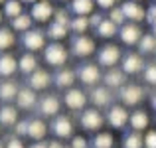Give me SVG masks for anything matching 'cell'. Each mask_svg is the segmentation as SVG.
Listing matches in <instances>:
<instances>
[{
  "label": "cell",
  "instance_id": "6da1fadb",
  "mask_svg": "<svg viewBox=\"0 0 156 148\" xmlns=\"http://www.w3.org/2000/svg\"><path fill=\"white\" fill-rule=\"evenodd\" d=\"M44 59H46L48 65L61 69V65L67 61V49H65L63 44L51 42L50 46H46V49H44Z\"/></svg>",
  "mask_w": 156,
  "mask_h": 148
},
{
  "label": "cell",
  "instance_id": "7a4b0ae2",
  "mask_svg": "<svg viewBox=\"0 0 156 148\" xmlns=\"http://www.w3.org/2000/svg\"><path fill=\"white\" fill-rule=\"evenodd\" d=\"M121 59H122L121 49H119V46H115V44H107V46H103L99 49V53H97L99 65H103L107 69H113Z\"/></svg>",
  "mask_w": 156,
  "mask_h": 148
},
{
  "label": "cell",
  "instance_id": "3957f363",
  "mask_svg": "<svg viewBox=\"0 0 156 148\" xmlns=\"http://www.w3.org/2000/svg\"><path fill=\"white\" fill-rule=\"evenodd\" d=\"M77 79L81 81L83 85H97L101 79H103V75H101L99 67H97V63H83L77 67Z\"/></svg>",
  "mask_w": 156,
  "mask_h": 148
},
{
  "label": "cell",
  "instance_id": "277c9868",
  "mask_svg": "<svg viewBox=\"0 0 156 148\" xmlns=\"http://www.w3.org/2000/svg\"><path fill=\"white\" fill-rule=\"evenodd\" d=\"M71 51L75 57H89L95 51V42H93V38H89L85 34L75 36L71 40Z\"/></svg>",
  "mask_w": 156,
  "mask_h": 148
},
{
  "label": "cell",
  "instance_id": "5b68a950",
  "mask_svg": "<svg viewBox=\"0 0 156 148\" xmlns=\"http://www.w3.org/2000/svg\"><path fill=\"white\" fill-rule=\"evenodd\" d=\"M22 44L30 53L46 49V34L42 30H30L26 34H22Z\"/></svg>",
  "mask_w": 156,
  "mask_h": 148
},
{
  "label": "cell",
  "instance_id": "8992f818",
  "mask_svg": "<svg viewBox=\"0 0 156 148\" xmlns=\"http://www.w3.org/2000/svg\"><path fill=\"white\" fill-rule=\"evenodd\" d=\"M119 97H121V101H122L125 107H134V105H138V103L142 101L144 91H142V87H138V85L129 83L122 89H119Z\"/></svg>",
  "mask_w": 156,
  "mask_h": 148
},
{
  "label": "cell",
  "instance_id": "52a82bcc",
  "mask_svg": "<svg viewBox=\"0 0 156 148\" xmlns=\"http://www.w3.org/2000/svg\"><path fill=\"white\" fill-rule=\"evenodd\" d=\"M79 122H81V126H83L85 130H91L93 132V130L103 129L105 118L97 109H85L83 113H81V117H79Z\"/></svg>",
  "mask_w": 156,
  "mask_h": 148
},
{
  "label": "cell",
  "instance_id": "ba28073f",
  "mask_svg": "<svg viewBox=\"0 0 156 148\" xmlns=\"http://www.w3.org/2000/svg\"><path fill=\"white\" fill-rule=\"evenodd\" d=\"M129 121H130V115L125 109V105H113L107 113V122L113 129H125Z\"/></svg>",
  "mask_w": 156,
  "mask_h": 148
},
{
  "label": "cell",
  "instance_id": "9c48e42d",
  "mask_svg": "<svg viewBox=\"0 0 156 148\" xmlns=\"http://www.w3.org/2000/svg\"><path fill=\"white\" fill-rule=\"evenodd\" d=\"M119 38L125 46H134L142 40V30L138 28V24L126 22L122 28H119Z\"/></svg>",
  "mask_w": 156,
  "mask_h": 148
},
{
  "label": "cell",
  "instance_id": "30bf717a",
  "mask_svg": "<svg viewBox=\"0 0 156 148\" xmlns=\"http://www.w3.org/2000/svg\"><path fill=\"white\" fill-rule=\"evenodd\" d=\"M51 132L57 138H73V122L65 115H57L51 122Z\"/></svg>",
  "mask_w": 156,
  "mask_h": 148
},
{
  "label": "cell",
  "instance_id": "8fae6325",
  "mask_svg": "<svg viewBox=\"0 0 156 148\" xmlns=\"http://www.w3.org/2000/svg\"><path fill=\"white\" fill-rule=\"evenodd\" d=\"M144 63H142V57L134 51H129L122 55L121 59V69L125 71V75H136L138 71H142Z\"/></svg>",
  "mask_w": 156,
  "mask_h": 148
},
{
  "label": "cell",
  "instance_id": "7c38bea8",
  "mask_svg": "<svg viewBox=\"0 0 156 148\" xmlns=\"http://www.w3.org/2000/svg\"><path fill=\"white\" fill-rule=\"evenodd\" d=\"M63 103H65V107L71 109V111H81L87 105V95H85L81 89H69L63 95Z\"/></svg>",
  "mask_w": 156,
  "mask_h": 148
},
{
  "label": "cell",
  "instance_id": "4fadbf2b",
  "mask_svg": "<svg viewBox=\"0 0 156 148\" xmlns=\"http://www.w3.org/2000/svg\"><path fill=\"white\" fill-rule=\"evenodd\" d=\"M53 14H55V10H53L50 0H40L38 4L32 6V12H30V16L36 22H48L50 18H53Z\"/></svg>",
  "mask_w": 156,
  "mask_h": 148
},
{
  "label": "cell",
  "instance_id": "5bb4252c",
  "mask_svg": "<svg viewBox=\"0 0 156 148\" xmlns=\"http://www.w3.org/2000/svg\"><path fill=\"white\" fill-rule=\"evenodd\" d=\"M121 8H122V12H125L129 22L136 24V22H140V20H146V12L138 2H129V0H126V2L121 4Z\"/></svg>",
  "mask_w": 156,
  "mask_h": 148
},
{
  "label": "cell",
  "instance_id": "9a60e30c",
  "mask_svg": "<svg viewBox=\"0 0 156 148\" xmlns=\"http://www.w3.org/2000/svg\"><path fill=\"white\" fill-rule=\"evenodd\" d=\"M59 99H57V95H53V93H50V95L42 97V101H40V113L44 115V117H57V113H59Z\"/></svg>",
  "mask_w": 156,
  "mask_h": 148
},
{
  "label": "cell",
  "instance_id": "2e32d148",
  "mask_svg": "<svg viewBox=\"0 0 156 148\" xmlns=\"http://www.w3.org/2000/svg\"><path fill=\"white\" fill-rule=\"evenodd\" d=\"M75 79H77V73L73 71V69H69V67H61L59 71L55 73V77H53V81H55V85L59 89H73V83H75Z\"/></svg>",
  "mask_w": 156,
  "mask_h": 148
},
{
  "label": "cell",
  "instance_id": "e0dca14e",
  "mask_svg": "<svg viewBox=\"0 0 156 148\" xmlns=\"http://www.w3.org/2000/svg\"><path fill=\"white\" fill-rule=\"evenodd\" d=\"M103 81H105V87L109 89H122L125 87V71L122 69H107V73L103 75Z\"/></svg>",
  "mask_w": 156,
  "mask_h": 148
},
{
  "label": "cell",
  "instance_id": "ac0fdd59",
  "mask_svg": "<svg viewBox=\"0 0 156 148\" xmlns=\"http://www.w3.org/2000/svg\"><path fill=\"white\" fill-rule=\"evenodd\" d=\"M50 83H51V77H50V73L44 71V69H38V71H34L28 77V85H30V89H34V91H44Z\"/></svg>",
  "mask_w": 156,
  "mask_h": 148
},
{
  "label": "cell",
  "instance_id": "d6986e66",
  "mask_svg": "<svg viewBox=\"0 0 156 148\" xmlns=\"http://www.w3.org/2000/svg\"><path fill=\"white\" fill-rule=\"evenodd\" d=\"M18 71V59L12 53H0V77H10Z\"/></svg>",
  "mask_w": 156,
  "mask_h": 148
},
{
  "label": "cell",
  "instance_id": "ffe728a7",
  "mask_svg": "<svg viewBox=\"0 0 156 148\" xmlns=\"http://www.w3.org/2000/svg\"><path fill=\"white\" fill-rule=\"evenodd\" d=\"M111 99H113V95H111V89L109 87H93L91 91V103L99 109V107H107L111 105Z\"/></svg>",
  "mask_w": 156,
  "mask_h": 148
},
{
  "label": "cell",
  "instance_id": "44dd1931",
  "mask_svg": "<svg viewBox=\"0 0 156 148\" xmlns=\"http://www.w3.org/2000/svg\"><path fill=\"white\" fill-rule=\"evenodd\" d=\"M48 134V125L42 118H32L30 121V129H28V136L34 142H42V138Z\"/></svg>",
  "mask_w": 156,
  "mask_h": 148
},
{
  "label": "cell",
  "instance_id": "7402d4cb",
  "mask_svg": "<svg viewBox=\"0 0 156 148\" xmlns=\"http://www.w3.org/2000/svg\"><path fill=\"white\" fill-rule=\"evenodd\" d=\"M18 69L24 73V75L30 77L34 71H38V57L34 55V53H24L22 57L18 59Z\"/></svg>",
  "mask_w": 156,
  "mask_h": 148
},
{
  "label": "cell",
  "instance_id": "603a6c76",
  "mask_svg": "<svg viewBox=\"0 0 156 148\" xmlns=\"http://www.w3.org/2000/svg\"><path fill=\"white\" fill-rule=\"evenodd\" d=\"M38 97H36V91L34 89H20L18 91V97H16V103H18V109H32L36 105Z\"/></svg>",
  "mask_w": 156,
  "mask_h": 148
},
{
  "label": "cell",
  "instance_id": "cb8c5ba5",
  "mask_svg": "<svg viewBox=\"0 0 156 148\" xmlns=\"http://www.w3.org/2000/svg\"><path fill=\"white\" fill-rule=\"evenodd\" d=\"M18 122V109L12 105L0 107V125L2 126H16Z\"/></svg>",
  "mask_w": 156,
  "mask_h": 148
},
{
  "label": "cell",
  "instance_id": "d4e9b609",
  "mask_svg": "<svg viewBox=\"0 0 156 148\" xmlns=\"http://www.w3.org/2000/svg\"><path fill=\"white\" fill-rule=\"evenodd\" d=\"M129 125L134 132H142L144 129H148V115L144 111H134V113H130Z\"/></svg>",
  "mask_w": 156,
  "mask_h": 148
},
{
  "label": "cell",
  "instance_id": "484cf974",
  "mask_svg": "<svg viewBox=\"0 0 156 148\" xmlns=\"http://www.w3.org/2000/svg\"><path fill=\"white\" fill-rule=\"evenodd\" d=\"M18 91L20 89L16 87V83H12V81H2V83H0V101H4V103L16 101Z\"/></svg>",
  "mask_w": 156,
  "mask_h": 148
},
{
  "label": "cell",
  "instance_id": "4316f807",
  "mask_svg": "<svg viewBox=\"0 0 156 148\" xmlns=\"http://www.w3.org/2000/svg\"><path fill=\"white\" fill-rule=\"evenodd\" d=\"M95 0H71V12L75 16H89L93 12Z\"/></svg>",
  "mask_w": 156,
  "mask_h": 148
},
{
  "label": "cell",
  "instance_id": "83f0119b",
  "mask_svg": "<svg viewBox=\"0 0 156 148\" xmlns=\"http://www.w3.org/2000/svg\"><path fill=\"white\" fill-rule=\"evenodd\" d=\"M16 44V36L12 28H4L0 26V51L6 53V49H10Z\"/></svg>",
  "mask_w": 156,
  "mask_h": 148
},
{
  "label": "cell",
  "instance_id": "f1b7e54d",
  "mask_svg": "<svg viewBox=\"0 0 156 148\" xmlns=\"http://www.w3.org/2000/svg\"><path fill=\"white\" fill-rule=\"evenodd\" d=\"M122 148H144V136L140 132H126L122 136Z\"/></svg>",
  "mask_w": 156,
  "mask_h": 148
},
{
  "label": "cell",
  "instance_id": "f546056e",
  "mask_svg": "<svg viewBox=\"0 0 156 148\" xmlns=\"http://www.w3.org/2000/svg\"><path fill=\"white\" fill-rule=\"evenodd\" d=\"M67 32H69L67 26H61V24H57V22H50L46 34H48L50 40H53V42H59V40H63L65 36H67Z\"/></svg>",
  "mask_w": 156,
  "mask_h": 148
},
{
  "label": "cell",
  "instance_id": "4dcf8cb0",
  "mask_svg": "<svg viewBox=\"0 0 156 148\" xmlns=\"http://www.w3.org/2000/svg\"><path fill=\"white\" fill-rule=\"evenodd\" d=\"M32 22H34V18H32L30 14H22L18 16L16 20H12V30L14 32H30L32 30Z\"/></svg>",
  "mask_w": 156,
  "mask_h": 148
},
{
  "label": "cell",
  "instance_id": "1f68e13d",
  "mask_svg": "<svg viewBox=\"0 0 156 148\" xmlns=\"http://www.w3.org/2000/svg\"><path fill=\"white\" fill-rule=\"evenodd\" d=\"M89 26H91V22H89L87 16H75V18H71V22H69V30L75 32L77 36L85 34Z\"/></svg>",
  "mask_w": 156,
  "mask_h": 148
},
{
  "label": "cell",
  "instance_id": "d6a6232c",
  "mask_svg": "<svg viewBox=\"0 0 156 148\" xmlns=\"http://www.w3.org/2000/svg\"><path fill=\"white\" fill-rule=\"evenodd\" d=\"M22 14H24V10H22V2H20V0H8V2L4 4V16H6V18L16 20Z\"/></svg>",
  "mask_w": 156,
  "mask_h": 148
},
{
  "label": "cell",
  "instance_id": "836d02e7",
  "mask_svg": "<svg viewBox=\"0 0 156 148\" xmlns=\"http://www.w3.org/2000/svg\"><path fill=\"white\" fill-rule=\"evenodd\" d=\"M115 138L111 132H97L93 136V148H113Z\"/></svg>",
  "mask_w": 156,
  "mask_h": 148
},
{
  "label": "cell",
  "instance_id": "e575fe53",
  "mask_svg": "<svg viewBox=\"0 0 156 148\" xmlns=\"http://www.w3.org/2000/svg\"><path fill=\"white\" fill-rule=\"evenodd\" d=\"M138 49H140V53H156V36L144 34L142 40L138 42Z\"/></svg>",
  "mask_w": 156,
  "mask_h": 148
},
{
  "label": "cell",
  "instance_id": "d590c367",
  "mask_svg": "<svg viewBox=\"0 0 156 148\" xmlns=\"http://www.w3.org/2000/svg\"><path fill=\"white\" fill-rule=\"evenodd\" d=\"M97 34L101 36V38H113V36L119 34V26H115L111 20H103V24H101L99 28H97Z\"/></svg>",
  "mask_w": 156,
  "mask_h": 148
},
{
  "label": "cell",
  "instance_id": "8d00e7d4",
  "mask_svg": "<svg viewBox=\"0 0 156 148\" xmlns=\"http://www.w3.org/2000/svg\"><path fill=\"white\" fill-rule=\"evenodd\" d=\"M109 20L115 24V26H119V28L125 26V24H126V16H125V12H122V8H121V6H115L113 10H111Z\"/></svg>",
  "mask_w": 156,
  "mask_h": 148
},
{
  "label": "cell",
  "instance_id": "74e56055",
  "mask_svg": "<svg viewBox=\"0 0 156 148\" xmlns=\"http://www.w3.org/2000/svg\"><path fill=\"white\" fill-rule=\"evenodd\" d=\"M53 22H57V24H61V26H67L69 28L71 18H69V14L63 10V8H59V10H55V14H53Z\"/></svg>",
  "mask_w": 156,
  "mask_h": 148
},
{
  "label": "cell",
  "instance_id": "f35d334b",
  "mask_svg": "<svg viewBox=\"0 0 156 148\" xmlns=\"http://www.w3.org/2000/svg\"><path fill=\"white\" fill-rule=\"evenodd\" d=\"M144 81L150 85H156V63H148L144 67Z\"/></svg>",
  "mask_w": 156,
  "mask_h": 148
},
{
  "label": "cell",
  "instance_id": "ab89813d",
  "mask_svg": "<svg viewBox=\"0 0 156 148\" xmlns=\"http://www.w3.org/2000/svg\"><path fill=\"white\" fill-rule=\"evenodd\" d=\"M28 129H30V121H18L14 126V132L18 136H28Z\"/></svg>",
  "mask_w": 156,
  "mask_h": 148
},
{
  "label": "cell",
  "instance_id": "60d3db41",
  "mask_svg": "<svg viewBox=\"0 0 156 148\" xmlns=\"http://www.w3.org/2000/svg\"><path fill=\"white\" fill-rule=\"evenodd\" d=\"M144 148H156V130H148L144 134Z\"/></svg>",
  "mask_w": 156,
  "mask_h": 148
},
{
  "label": "cell",
  "instance_id": "b9f144b4",
  "mask_svg": "<svg viewBox=\"0 0 156 148\" xmlns=\"http://www.w3.org/2000/svg\"><path fill=\"white\" fill-rule=\"evenodd\" d=\"M95 2H97V6L103 8V10H113L115 4H117L119 0H95Z\"/></svg>",
  "mask_w": 156,
  "mask_h": 148
},
{
  "label": "cell",
  "instance_id": "7bdbcfd3",
  "mask_svg": "<svg viewBox=\"0 0 156 148\" xmlns=\"http://www.w3.org/2000/svg\"><path fill=\"white\" fill-rule=\"evenodd\" d=\"M146 22L152 26V24H156V4H152V6L146 10Z\"/></svg>",
  "mask_w": 156,
  "mask_h": 148
},
{
  "label": "cell",
  "instance_id": "ee69618b",
  "mask_svg": "<svg viewBox=\"0 0 156 148\" xmlns=\"http://www.w3.org/2000/svg\"><path fill=\"white\" fill-rule=\"evenodd\" d=\"M71 148H87V140L83 136H73L71 138Z\"/></svg>",
  "mask_w": 156,
  "mask_h": 148
},
{
  "label": "cell",
  "instance_id": "f6af8a7d",
  "mask_svg": "<svg viewBox=\"0 0 156 148\" xmlns=\"http://www.w3.org/2000/svg\"><path fill=\"white\" fill-rule=\"evenodd\" d=\"M103 20H105V16H103V14H91V18H89V22H91V26H93V28L97 30V28H99L101 24H103Z\"/></svg>",
  "mask_w": 156,
  "mask_h": 148
},
{
  "label": "cell",
  "instance_id": "bcb514c9",
  "mask_svg": "<svg viewBox=\"0 0 156 148\" xmlns=\"http://www.w3.org/2000/svg\"><path fill=\"white\" fill-rule=\"evenodd\" d=\"M6 148H26V146H24V142L20 138H10L6 142Z\"/></svg>",
  "mask_w": 156,
  "mask_h": 148
},
{
  "label": "cell",
  "instance_id": "7dc6e473",
  "mask_svg": "<svg viewBox=\"0 0 156 148\" xmlns=\"http://www.w3.org/2000/svg\"><path fill=\"white\" fill-rule=\"evenodd\" d=\"M30 148H50V142H34V144H30Z\"/></svg>",
  "mask_w": 156,
  "mask_h": 148
},
{
  "label": "cell",
  "instance_id": "c3c4849f",
  "mask_svg": "<svg viewBox=\"0 0 156 148\" xmlns=\"http://www.w3.org/2000/svg\"><path fill=\"white\" fill-rule=\"evenodd\" d=\"M50 148H65V144H61L59 140H50Z\"/></svg>",
  "mask_w": 156,
  "mask_h": 148
},
{
  "label": "cell",
  "instance_id": "681fc988",
  "mask_svg": "<svg viewBox=\"0 0 156 148\" xmlns=\"http://www.w3.org/2000/svg\"><path fill=\"white\" fill-rule=\"evenodd\" d=\"M20 2L22 4H32V6H34V4H38L40 0H20Z\"/></svg>",
  "mask_w": 156,
  "mask_h": 148
},
{
  "label": "cell",
  "instance_id": "f907efd6",
  "mask_svg": "<svg viewBox=\"0 0 156 148\" xmlns=\"http://www.w3.org/2000/svg\"><path fill=\"white\" fill-rule=\"evenodd\" d=\"M152 109L156 111V95H152Z\"/></svg>",
  "mask_w": 156,
  "mask_h": 148
},
{
  "label": "cell",
  "instance_id": "816d5d0a",
  "mask_svg": "<svg viewBox=\"0 0 156 148\" xmlns=\"http://www.w3.org/2000/svg\"><path fill=\"white\" fill-rule=\"evenodd\" d=\"M150 28H152V36H156V24H152Z\"/></svg>",
  "mask_w": 156,
  "mask_h": 148
},
{
  "label": "cell",
  "instance_id": "f5cc1de1",
  "mask_svg": "<svg viewBox=\"0 0 156 148\" xmlns=\"http://www.w3.org/2000/svg\"><path fill=\"white\" fill-rule=\"evenodd\" d=\"M2 14H4V12H0V26H2Z\"/></svg>",
  "mask_w": 156,
  "mask_h": 148
},
{
  "label": "cell",
  "instance_id": "db71d44e",
  "mask_svg": "<svg viewBox=\"0 0 156 148\" xmlns=\"http://www.w3.org/2000/svg\"><path fill=\"white\" fill-rule=\"evenodd\" d=\"M8 2V0H0V4H6Z\"/></svg>",
  "mask_w": 156,
  "mask_h": 148
},
{
  "label": "cell",
  "instance_id": "11a10c76",
  "mask_svg": "<svg viewBox=\"0 0 156 148\" xmlns=\"http://www.w3.org/2000/svg\"><path fill=\"white\" fill-rule=\"evenodd\" d=\"M59 2H71V0H59Z\"/></svg>",
  "mask_w": 156,
  "mask_h": 148
},
{
  "label": "cell",
  "instance_id": "9f6ffc18",
  "mask_svg": "<svg viewBox=\"0 0 156 148\" xmlns=\"http://www.w3.org/2000/svg\"><path fill=\"white\" fill-rule=\"evenodd\" d=\"M130 2H142V0H130Z\"/></svg>",
  "mask_w": 156,
  "mask_h": 148
},
{
  "label": "cell",
  "instance_id": "6f0895ef",
  "mask_svg": "<svg viewBox=\"0 0 156 148\" xmlns=\"http://www.w3.org/2000/svg\"><path fill=\"white\" fill-rule=\"evenodd\" d=\"M0 148H6V146H2V142H0Z\"/></svg>",
  "mask_w": 156,
  "mask_h": 148
},
{
  "label": "cell",
  "instance_id": "680465c9",
  "mask_svg": "<svg viewBox=\"0 0 156 148\" xmlns=\"http://www.w3.org/2000/svg\"><path fill=\"white\" fill-rule=\"evenodd\" d=\"M154 2H156V0H154Z\"/></svg>",
  "mask_w": 156,
  "mask_h": 148
}]
</instances>
